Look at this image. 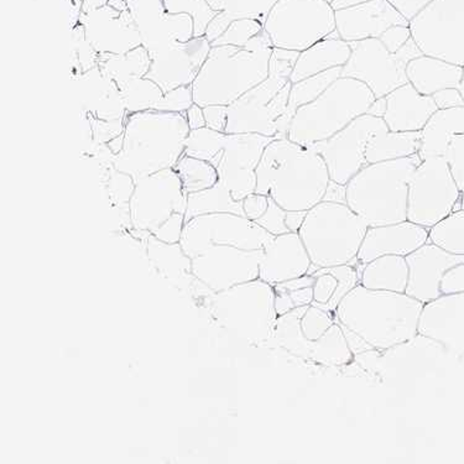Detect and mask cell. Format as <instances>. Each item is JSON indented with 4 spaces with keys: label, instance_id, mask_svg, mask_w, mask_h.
<instances>
[{
    "label": "cell",
    "instance_id": "obj_1",
    "mask_svg": "<svg viewBox=\"0 0 464 464\" xmlns=\"http://www.w3.org/2000/svg\"><path fill=\"white\" fill-rule=\"evenodd\" d=\"M422 306L408 294L369 290L359 284L342 300L334 317L357 355L388 350L418 336Z\"/></svg>",
    "mask_w": 464,
    "mask_h": 464
},
{
    "label": "cell",
    "instance_id": "obj_2",
    "mask_svg": "<svg viewBox=\"0 0 464 464\" xmlns=\"http://www.w3.org/2000/svg\"><path fill=\"white\" fill-rule=\"evenodd\" d=\"M331 184L324 158L311 145L279 138L267 145L256 168V193L285 211L307 212L326 198Z\"/></svg>",
    "mask_w": 464,
    "mask_h": 464
},
{
    "label": "cell",
    "instance_id": "obj_3",
    "mask_svg": "<svg viewBox=\"0 0 464 464\" xmlns=\"http://www.w3.org/2000/svg\"><path fill=\"white\" fill-rule=\"evenodd\" d=\"M191 128L186 114L144 111L125 117L123 145L111 159L118 171L134 181L174 169L186 151Z\"/></svg>",
    "mask_w": 464,
    "mask_h": 464
},
{
    "label": "cell",
    "instance_id": "obj_4",
    "mask_svg": "<svg viewBox=\"0 0 464 464\" xmlns=\"http://www.w3.org/2000/svg\"><path fill=\"white\" fill-rule=\"evenodd\" d=\"M273 43L263 29L244 45H211L192 83L193 102L205 108L229 106L269 77Z\"/></svg>",
    "mask_w": 464,
    "mask_h": 464
},
{
    "label": "cell",
    "instance_id": "obj_5",
    "mask_svg": "<svg viewBox=\"0 0 464 464\" xmlns=\"http://www.w3.org/2000/svg\"><path fill=\"white\" fill-rule=\"evenodd\" d=\"M419 154L365 166L345 185V203L368 227L408 221L409 182Z\"/></svg>",
    "mask_w": 464,
    "mask_h": 464
},
{
    "label": "cell",
    "instance_id": "obj_6",
    "mask_svg": "<svg viewBox=\"0 0 464 464\" xmlns=\"http://www.w3.org/2000/svg\"><path fill=\"white\" fill-rule=\"evenodd\" d=\"M267 345L321 367H345L354 361L334 314L313 304L277 317L276 331Z\"/></svg>",
    "mask_w": 464,
    "mask_h": 464
},
{
    "label": "cell",
    "instance_id": "obj_7",
    "mask_svg": "<svg viewBox=\"0 0 464 464\" xmlns=\"http://www.w3.org/2000/svg\"><path fill=\"white\" fill-rule=\"evenodd\" d=\"M276 138L259 134H226L208 127L191 130L186 155L209 162L236 201L256 192V168L267 145Z\"/></svg>",
    "mask_w": 464,
    "mask_h": 464
},
{
    "label": "cell",
    "instance_id": "obj_8",
    "mask_svg": "<svg viewBox=\"0 0 464 464\" xmlns=\"http://www.w3.org/2000/svg\"><path fill=\"white\" fill-rule=\"evenodd\" d=\"M293 83L289 77L269 73L262 83L229 106L203 108L208 127L226 134H259L287 138L285 114Z\"/></svg>",
    "mask_w": 464,
    "mask_h": 464
},
{
    "label": "cell",
    "instance_id": "obj_9",
    "mask_svg": "<svg viewBox=\"0 0 464 464\" xmlns=\"http://www.w3.org/2000/svg\"><path fill=\"white\" fill-rule=\"evenodd\" d=\"M368 228L347 203L322 201L307 211L299 236L317 270L357 263Z\"/></svg>",
    "mask_w": 464,
    "mask_h": 464
},
{
    "label": "cell",
    "instance_id": "obj_10",
    "mask_svg": "<svg viewBox=\"0 0 464 464\" xmlns=\"http://www.w3.org/2000/svg\"><path fill=\"white\" fill-rule=\"evenodd\" d=\"M377 100L363 82L340 77L311 103L297 110L287 131L295 143L313 145L334 137Z\"/></svg>",
    "mask_w": 464,
    "mask_h": 464
},
{
    "label": "cell",
    "instance_id": "obj_11",
    "mask_svg": "<svg viewBox=\"0 0 464 464\" xmlns=\"http://www.w3.org/2000/svg\"><path fill=\"white\" fill-rule=\"evenodd\" d=\"M188 195L175 169H165L135 181L129 201L131 228L157 237L165 243H179L185 227Z\"/></svg>",
    "mask_w": 464,
    "mask_h": 464
},
{
    "label": "cell",
    "instance_id": "obj_12",
    "mask_svg": "<svg viewBox=\"0 0 464 464\" xmlns=\"http://www.w3.org/2000/svg\"><path fill=\"white\" fill-rule=\"evenodd\" d=\"M276 290L262 279L213 293L209 310L219 326L254 345H267L279 314Z\"/></svg>",
    "mask_w": 464,
    "mask_h": 464
},
{
    "label": "cell",
    "instance_id": "obj_13",
    "mask_svg": "<svg viewBox=\"0 0 464 464\" xmlns=\"http://www.w3.org/2000/svg\"><path fill=\"white\" fill-rule=\"evenodd\" d=\"M264 29L274 47L303 53L336 32V16L324 0H279Z\"/></svg>",
    "mask_w": 464,
    "mask_h": 464
},
{
    "label": "cell",
    "instance_id": "obj_14",
    "mask_svg": "<svg viewBox=\"0 0 464 464\" xmlns=\"http://www.w3.org/2000/svg\"><path fill=\"white\" fill-rule=\"evenodd\" d=\"M350 45L352 55L342 67L341 77L363 82L377 100L409 83L406 67L410 61L423 55L412 37L396 53L386 49L379 37L350 43Z\"/></svg>",
    "mask_w": 464,
    "mask_h": 464
},
{
    "label": "cell",
    "instance_id": "obj_15",
    "mask_svg": "<svg viewBox=\"0 0 464 464\" xmlns=\"http://www.w3.org/2000/svg\"><path fill=\"white\" fill-rule=\"evenodd\" d=\"M460 195L446 158L425 159L410 179L408 221L430 229L455 211Z\"/></svg>",
    "mask_w": 464,
    "mask_h": 464
},
{
    "label": "cell",
    "instance_id": "obj_16",
    "mask_svg": "<svg viewBox=\"0 0 464 464\" xmlns=\"http://www.w3.org/2000/svg\"><path fill=\"white\" fill-rule=\"evenodd\" d=\"M409 28L423 55L464 67V0H432Z\"/></svg>",
    "mask_w": 464,
    "mask_h": 464
},
{
    "label": "cell",
    "instance_id": "obj_17",
    "mask_svg": "<svg viewBox=\"0 0 464 464\" xmlns=\"http://www.w3.org/2000/svg\"><path fill=\"white\" fill-rule=\"evenodd\" d=\"M256 222L235 213H212L185 223L179 246L186 256L195 257L213 246H232L246 250L264 249L273 238Z\"/></svg>",
    "mask_w": 464,
    "mask_h": 464
},
{
    "label": "cell",
    "instance_id": "obj_18",
    "mask_svg": "<svg viewBox=\"0 0 464 464\" xmlns=\"http://www.w3.org/2000/svg\"><path fill=\"white\" fill-rule=\"evenodd\" d=\"M386 127L382 118L365 113L334 137L311 145L326 162L331 181L345 186L367 166L365 150L372 135Z\"/></svg>",
    "mask_w": 464,
    "mask_h": 464
},
{
    "label": "cell",
    "instance_id": "obj_19",
    "mask_svg": "<svg viewBox=\"0 0 464 464\" xmlns=\"http://www.w3.org/2000/svg\"><path fill=\"white\" fill-rule=\"evenodd\" d=\"M263 252L264 249L213 246L192 257V274L211 293H221L239 284L259 279Z\"/></svg>",
    "mask_w": 464,
    "mask_h": 464
},
{
    "label": "cell",
    "instance_id": "obj_20",
    "mask_svg": "<svg viewBox=\"0 0 464 464\" xmlns=\"http://www.w3.org/2000/svg\"><path fill=\"white\" fill-rule=\"evenodd\" d=\"M127 8L137 23L141 45L149 53L193 39L191 16L168 13L164 0H127Z\"/></svg>",
    "mask_w": 464,
    "mask_h": 464
},
{
    "label": "cell",
    "instance_id": "obj_21",
    "mask_svg": "<svg viewBox=\"0 0 464 464\" xmlns=\"http://www.w3.org/2000/svg\"><path fill=\"white\" fill-rule=\"evenodd\" d=\"M209 50L211 43L208 37L202 36L149 53L151 66L145 77L154 81L164 93L171 92L176 88L192 86L208 60Z\"/></svg>",
    "mask_w": 464,
    "mask_h": 464
},
{
    "label": "cell",
    "instance_id": "obj_22",
    "mask_svg": "<svg viewBox=\"0 0 464 464\" xmlns=\"http://www.w3.org/2000/svg\"><path fill=\"white\" fill-rule=\"evenodd\" d=\"M84 39L96 51L110 55H123L141 46L137 23L129 9L106 5L83 13Z\"/></svg>",
    "mask_w": 464,
    "mask_h": 464
},
{
    "label": "cell",
    "instance_id": "obj_23",
    "mask_svg": "<svg viewBox=\"0 0 464 464\" xmlns=\"http://www.w3.org/2000/svg\"><path fill=\"white\" fill-rule=\"evenodd\" d=\"M441 353H446L441 345L418 334L411 340L388 350L354 355V361L377 377L398 379L418 372L423 365H428L429 362Z\"/></svg>",
    "mask_w": 464,
    "mask_h": 464
},
{
    "label": "cell",
    "instance_id": "obj_24",
    "mask_svg": "<svg viewBox=\"0 0 464 464\" xmlns=\"http://www.w3.org/2000/svg\"><path fill=\"white\" fill-rule=\"evenodd\" d=\"M418 334L441 345L447 355L464 357V293L423 304Z\"/></svg>",
    "mask_w": 464,
    "mask_h": 464
},
{
    "label": "cell",
    "instance_id": "obj_25",
    "mask_svg": "<svg viewBox=\"0 0 464 464\" xmlns=\"http://www.w3.org/2000/svg\"><path fill=\"white\" fill-rule=\"evenodd\" d=\"M334 16L337 33L347 43L381 37L392 26H409L410 23L388 0H371L337 10Z\"/></svg>",
    "mask_w": 464,
    "mask_h": 464
},
{
    "label": "cell",
    "instance_id": "obj_26",
    "mask_svg": "<svg viewBox=\"0 0 464 464\" xmlns=\"http://www.w3.org/2000/svg\"><path fill=\"white\" fill-rule=\"evenodd\" d=\"M409 266V283L406 293L422 304L441 296L442 276L450 267L464 263V256L450 254L432 243L423 244L406 256Z\"/></svg>",
    "mask_w": 464,
    "mask_h": 464
},
{
    "label": "cell",
    "instance_id": "obj_27",
    "mask_svg": "<svg viewBox=\"0 0 464 464\" xmlns=\"http://www.w3.org/2000/svg\"><path fill=\"white\" fill-rule=\"evenodd\" d=\"M313 262L299 233L274 236L264 246L259 279L272 286L311 274Z\"/></svg>",
    "mask_w": 464,
    "mask_h": 464
},
{
    "label": "cell",
    "instance_id": "obj_28",
    "mask_svg": "<svg viewBox=\"0 0 464 464\" xmlns=\"http://www.w3.org/2000/svg\"><path fill=\"white\" fill-rule=\"evenodd\" d=\"M429 242V229L410 221L369 227L357 256L363 266L382 256H408Z\"/></svg>",
    "mask_w": 464,
    "mask_h": 464
},
{
    "label": "cell",
    "instance_id": "obj_29",
    "mask_svg": "<svg viewBox=\"0 0 464 464\" xmlns=\"http://www.w3.org/2000/svg\"><path fill=\"white\" fill-rule=\"evenodd\" d=\"M128 113L144 111H178L186 113L195 104L192 86L176 88L164 93L154 81L138 77L120 86Z\"/></svg>",
    "mask_w": 464,
    "mask_h": 464
},
{
    "label": "cell",
    "instance_id": "obj_30",
    "mask_svg": "<svg viewBox=\"0 0 464 464\" xmlns=\"http://www.w3.org/2000/svg\"><path fill=\"white\" fill-rule=\"evenodd\" d=\"M382 120L391 131H421L437 108L432 96H423L410 83L385 96Z\"/></svg>",
    "mask_w": 464,
    "mask_h": 464
},
{
    "label": "cell",
    "instance_id": "obj_31",
    "mask_svg": "<svg viewBox=\"0 0 464 464\" xmlns=\"http://www.w3.org/2000/svg\"><path fill=\"white\" fill-rule=\"evenodd\" d=\"M83 107L88 115L97 121H125V110L120 87L101 72L100 67L88 70L82 77Z\"/></svg>",
    "mask_w": 464,
    "mask_h": 464
},
{
    "label": "cell",
    "instance_id": "obj_32",
    "mask_svg": "<svg viewBox=\"0 0 464 464\" xmlns=\"http://www.w3.org/2000/svg\"><path fill=\"white\" fill-rule=\"evenodd\" d=\"M351 55L350 43L341 39L340 34L336 30L326 39L321 40L300 53L299 59L291 72V83L299 82V81L324 72V71L343 67L350 60Z\"/></svg>",
    "mask_w": 464,
    "mask_h": 464
},
{
    "label": "cell",
    "instance_id": "obj_33",
    "mask_svg": "<svg viewBox=\"0 0 464 464\" xmlns=\"http://www.w3.org/2000/svg\"><path fill=\"white\" fill-rule=\"evenodd\" d=\"M410 84L423 96H433L446 88H459L463 77V67L422 55L410 61L406 67Z\"/></svg>",
    "mask_w": 464,
    "mask_h": 464
},
{
    "label": "cell",
    "instance_id": "obj_34",
    "mask_svg": "<svg viewBox=\"0 0 464 464\" xmlns=\"http://www.w3.org/2000/svg\"><path fill=\"white\" fill-rule=\"evenodd\" d=\"M311 274L314 277L313 304L332 314L361 280L359 270L352 264L324 267Z\"/></svg>",
    "mask_w": 464,
    "mask_h": 464
},
{
    "label": "cell",
    "instance_id": "obj_35",
    "mask_svg": "<svg viewBox=\"0 0 464 464\" xmlns=\"http://www.w3.org/2000/svg\"><path fill=\"white\" fill-rule=\"evenodd\" d=\"M464 134V107L437 110L421 130L420 158L445 157L455 135Z\"/></svg>",
    "mask_w": 464,
    "mask_h": 464
},
{
    "label": "cell",
    "instance_id": "obj_36",
    "mask_svg": "<svg viewBox=\"0 0 464 464\" xmlns=\"http://www.w3.org/2000/svg\"><path fill=\"white\" fill-rule=\"evenodd\" d=\"M359 284L369 290L406 293L409 266L405 256H382L362 266Z\"/></svg>",
    "mask_w": 464,
    "mask_h": 464
},
{
    "label": "cell",
    "instance_id": "obj_37",
    "mask_svg": "<svg viewBox=\"0 0 464 464\" xmlns=\"http://www.w3.org/2000/svg\"><path fill=\"white\" fill-rule=\"evenodd\" d=\"M421 149V131H391L388 128L377 131L367 145V164L396 160L419 154Z\"/></svg>",
    "mask_w": 464,
    "mask_h": 464
},
{
    "label": "cell",
    "instance_id": "obj_38",
    "mask_svg": "<svg viewBox=\"0 0 464 464\" xmlns=\"http://www.w3.org/2000/svg\"><path fill=\"white\" fill-rule=\"evenodd\" d=\"M145 242L149 260L165 279L181 286L186 276H193L192 259L186 256L179 243H165L151 235L145 238Z\"/></svg>",
    "mask_w": 464,
    "mask_h": 464
},
{
    "label": "cell",
    "instance_id": "obj_39",
    "mask_svg": "<svg viewBox=\"0 0 464 464\" xmlns=\"http://www.w3.org/2000/svg\"><path fill=\"white\" fill-rule=\"evenodd\" d=\"M97 66L104 76L113 80L120 87L128 81L147 76L151 59L148 50L141 45L123 55L101 53L97 56Z\"/></svg>",
    "mask_w": 464,
    "mask_h": 464
},
{
    "label": "cell",
    "instance_id": "obj_40",
    "mask_svg": "<svg viewBox=\"0 0 464 464\" xmlns=\"http://www.w3.org/2000/svg\"><path fill=\"white\" fill-rule=\"evenodd\" d=\"M279 0H229L227 8L219 13L206 30V37L209 43L215 42L227 28L239 19H253L266 24L270 10Z\"/></svg>",
    "mask_w": 464,
    "mask_h": 464
},
{
    "label": "cell",
    "instance_id": "obj_41",
    "mask_svg": "<svg viewBox=\"0 0 464 464\" xmlns=\"http://www.w3.org/2000/svg\"><path fill=\"white\" fill-rule=\"evenodd\" d=\"M212 213H235V215L246 217L243 201H236L228 189L219 182L205 191L188 195L185 222L191 221L195 217L212 215Z\"/></svg>",
    "mask_w": 464,
    "mask_h": 464
},
{
    "label": "cell",
    "instance_id": "obj_42",
    "mask_svg": "<svg viewBox=\"0 0 464 464\" xmlns=\"http://www.w3.org/2000/svg\"><path fill=\"white\" fill-rule=\"evenodd\" d=\"M342 67H336V69L324 71V72L314 74V76L293 83L290 91L289 106H287L285 114L286 123L289 124V127L297 110L320 97L334 81L340 79Z\"/></svg>",
    "mask_w": 464,
    "mask_h": 464
},
{
    "label": "cell",
    "instance_id": "obj_43",
    "mask_svg": "<svg viewBox=\"0 0 464 464\" xmlns=\"http://www.w3.org/2000/svg\"><path fill=\"white\" fill-rule=\"evenodd\" d=\"M186 195L205 191L218 184L219 176L209 162L202 159L182 155L175 166Z\"/></svg>",
    "mask_w": 464,
    "mask_h": 464
},
{
    "label": "cell",
    "instance_id": "obj_44",
    "mask_svg": "<svg viewBox=\"0 0 464 464\" xmlns=\"http://www.w3.org/2000/svg\"><path fill=\"white\" fill-rule=\"evenodd\" d=\"M429 242L456 256H464V211H453L429 229Z\"/></svg>",
    "mask_w": 464,
    "mask_h": 464
},
{
    "label": "cell",
    "instance_id": "obj_45",
    "mask_svg": "<svg viewBox=\"0 0 464 464\" xmlns=\"http://www.w3.org/2000/svg\"><path fill=\"white\" fill-rule=\"evenodd\" d=\"M314 283V277L313 274H307V276L274 286L276 295V306L277 314L281 316V314L289 313L294 308L313 304Z\"/></svg>",
    "mask_w": 464,
    "mask_h": 464
},
{
    "label": "cell",
    "instance_id": "obj_46",
    "mask_svg": "<svg viewBox=\"0 0 464 464\" xmlns=\"http://www.w3.org/2000/svg\"><path fill=\"white\" fill-rule=\"evenodd\" d=\"M165 9L171 14H188L193 19V37L206 35L209 24L221 12H217L206 0H164Z\"/></svg>",
    "mask_w": 464,
    "mask_h": 464
},
{
    "label": "cell",
    "instance_id": "obj_47",
    "mask_svg": "<svg viewBox=\"0 0 464 464\" xmlns=\"http://www.w3.org/2000/svg\"><path fill=\"white\" fill-rule=\"evenodd\" d=\"M263 29V24L257 20H235L221 36L217 37L215 42L211 43V45H244Z\"/></svg>",
    "mask_w": 464,
    "mask_h": 464
},
{
    "label": "cell",
    "instance_id": "obj_48",
    "mask_svg": "<svg viewBox=\"0 0 464 464\" xmlns=\"http://www.w3.org/2000/svg\"><path fill=\"white\" fill-rule=\"evenodd\" d=\"M286 215L287 211L281 208L273 198H269V206H267L263 215L256 219V223L266 229V232H269L270 235H285V233H290L285 223Z\"/></svg>",
    "mask_w": 464,
    "mask_h": 464
},
{
    "label": "cell",
    "instance_id": "obj_49",
    "mask_svg": "<svg viewBox=\"0 0 464 464\" xmlns=\"http://www.w3.org/2000/svg\"><path fill=\"white\" fill-rule=\"evenodd\" d=\"M445 158L459 191L464 193V134L455 135L452 138L447 148Z\"/></svg>",
    "mask_w": 464,
    "mask_h": 464
},
{
    "label": "cell",
    "instance_id": "obj_50",
    "mask_svg": "<svg viewBox=\"0 0 464 464\" xmlns=\"http://www.w3.org/2000/svg\"><path fill=\"white\" fill-rule=\"evenodd\" d=\"M299 51L279 49L274 47L272 57L269 63V73L279 74V76H291L295 63L299 59Z\"/></svg>",
    "mask_w": 464,
    "mask_h": 464
},
{
    "label": "cell",
    "instance_id": "obj_51",
    "mask_svg": "<svg viewBox=\"0 0 464 464\" xmlns=\"http://www.w3.org/2000/svg\"><path fill=\"white\" fill-rule=\"evenodd\" d=\"M411 37V30H410L409 26L395 25L386 30L379 39L384 44L386 49L392 53H396Z\"/></svg>",
    "mask_w": 464,
    "mask_h": 464
},
{
    "label": "cell",
    "instance_id": "obj_52",
    "mask_svg": "<svg viewBox=\"0 0 464 464\" xmlns=\"http://www.w3.org/2000/svg\"><path fill=\"white\" fill-rule=\"evenodd\" d=\"M442 295L464 293V263L450 267L442 276L440 285Z\"/></svg>",
    "mask_w": 464,
    "mask_h": 464
},
{
    "label": "cell",
    "instance_id": "obj_53",
    "mask_svg": "<svg viewBox=\"0 0 464 464\" xmlns=\"http://www.w3.org/2000/svg\"><path fill=\"white\" fill-rule=\"evenodd\" d=\"M439 110H449V108L464 107V100L459 88H446L439 91L432 96Z\"/></svg>",
    "mask_w": 464,
    "mask_h": 464
},
{
    "label": "cell",
    "instance_id": "obj_54",
    "mask_svg": "<svg viewBox=\"0 0 464 464\" xmlns=\"http://www.w3.org/2000/svg\"><path fill=\"white\" fill-rule=\"evenodd\" d=\"M406 19H414L432 0H388Z\"/></svg>",
    "mask_w": 464,
    "mask_h": 464
},
{
    "label": "cell",
    "instance_id": "obj_55",
    "mask_svg": "<svg viewBox=\"0 0 464 464\" xmlns=\"http://www.w3.org/2000/svg\"><path fill=\"white\" fill-rule=\"evenodd\" d=\"M185 114L186 118H188L191 130L208 127V123H206L205 113H203V108L198 106V104H193V106L189 108V110L186 111Z\"/></svg>",
    "mask_w": 464,
    "mask_h": 464
},
{
    "label": "cell",
    "instance_id": "obj_56",
    "mask_svg": "<svg viewBox=\"0 0 464 464\" xmlns=\"http://www.w3.org/2000/svg\"><path fill=\"white\" fill-rule=\"evenodd\" d=\"M306 215L307 212L287 211L285 223L290 232L299 233V230L301 228V226H303L304 217H306Z\"/></svg>",
    "mask_w": 464,
    "mask_h": 464
},
{
    "label": "cell",
    "instance_id": "obj_57",
    "mask_svg": "<svg viewBox=\"0 0 464 464\" xmlns=\"http://www.w3.org/2000/svg\"><path fill=\"white\" fill-rule=\"evenodd\" d=\"M386 110V100L385 97L378 98L369 108L368 114L374 115V117L382 118Z\"/></svg>",
    "mask_w": 464,
    "mask_h": 464
},
{
    "label": "cell",
    "instance_id": "obj_58",
    "mask_svg": "<svg viewBox=\"0 0 464 464\" xmlns=\"http://www.w3.org/2000/svg\"><path fill=\"white\" fill-rule=\"evenodd\" d=\"M367 2H371V0H334V2L331 3V6L334 8V12H337V10L351 8V6Z\"/></svg>",
    "mask_w": 464,
    "mask_h": 464
},
{
    "label": "cell",
    "instance_id": "obj_59",
    "mask_svg": "<svg viewBox=\"0 0 464 464\" xmlns=\"http://www.w3.org/2000/svg\"><path fill=\"white\" fill-rule=\"evenodd\" d=\"M108 2H110V0H86V3H84V13L101 8V6L108 5Z\"/></svg>",
    "mask_w": 464,
    "mask_h": 464
},
{
    "label": "cell",
    "instance_id": "obj_60",
    "mask_svg": "<svg viewBox=\"0 0 464 464\" xmlns=\"http://www.w3.org/2000/svg\"><path fill=\"white\" fill-rule=\"evenodd\" d=\"M217 12H223L227 8L229 0H206Z\"/></svg>",
    "mask_w": 464,
    "mask_h": 464
},
{
    "label": "cell",
    "instance_id": "obj_61",
    "mask_svg": "<svg viewBox=\"0 0 464 464\" xmlns=\"http://www.w3.org/2000/svg\"><path fill=\"white\" fill-rule=\"evenodd\" d=\"M459 209H463V211H464V193H462V195H460V198H459V203H457L455 211H459Z\"/></svg>",
    "mask_w": 464,
    "mask_h": 464
},
{
    "label": "cell",
    "instance_id": "obj_62",
    "mask_svg": "<svg viewBox=\"0 0 464 464\" xmlns=\"http://www.w3.org/2000/svg\"><path fill=\"white\" fill-rule=\"evenodd\" d=\"M459 90L460 94H462V97L464 100V67H463V77H462V81H460Z\"/></svg>",
    "mask_w": 464,
    "mask_h": 464
},
{
    "label": "cell",
    "instance_id": "obj_63",
    "mask_svg": "<svg viewBox=\"0 0 464 464\" xmlns=\"http://www.w3.org/2000/svg\"><path fill=\"white\" fill-rule=\"evenodd\" d=\"M324 2L328 3V5H331V3L334 2V0H324Z\"/></svg>",
    "mask_w": 464,
    "mask_h": 464
}]
</instances>
